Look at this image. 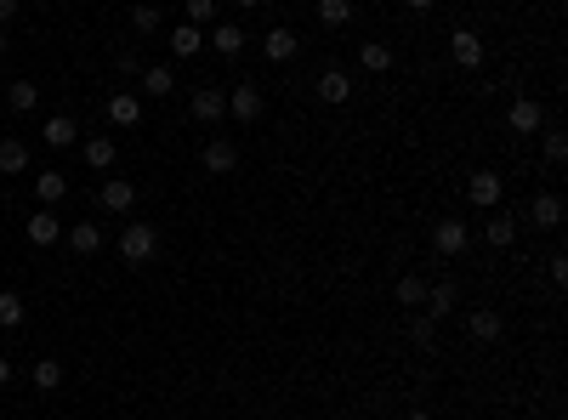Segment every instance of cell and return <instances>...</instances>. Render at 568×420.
Masks as SVG:
<instances>
[{
    "mask_svg": "<svg viewBox=\"0 0 568 420\" xmlns=\"http://www.w3.org/2000/svg\"><path fill=\"white\" fill-rule=\"evenodd\" d=\"M421 301H426V278L404 273V278H398V307H421Z\"/></svg>",
    "mask_w": 568,
    "mask_h": 420,
    "instance_id": "cell-31",
    "label": "cell"
},
{
    "mask_svg": "<svg viewBox=\"0 0 568 420\" xmlns=\"http://www.w3.org/2000/svg\"><path fill=\"white\" fill-rule=\"evenodd\" d=\"M568 160V136L563 131H546V165H563Z\"/></svg>",
    "mask_w": 568,
    "mask_h": 420,
    "instance_id": "cell-35",
    "label": "cell"
},
{
    "mask_svg": "<svg viewBox=\"0 0 568 420\" xmlns=\"http://www.w3.org/2000/svg\"><path fill=\"white\" fill-rule=\"evenodd\" d=\"M29 165H35V160H29V143L6 136V143H0V177H23Z\"/></svg>",
    "mask_w": 568,
    "mask_h": 420,
    "instance_id": "cell-16",
    "label": "cell"
},
{
    "mask_svg": "<svg viewBox=\"0 0 568 420\" xmlns=\"http://www.w3.org/2000/svg\"><path fill=\"white\" fill-rule=\"evenodd\" d=\"M136 80H143V91H148V97H171L177 74H171V63H143V74H136Z\"/></svg>",
    "mask_w": 568,
    "mask_h": 420,
    "instance_id": "cell-17",
    "label": "cell"
},
{
    "mask_svg": "<svg viewBox=\"0 0 568 420\" xmlns=\"http://www.w3.org/2000/svg\"><path fill=\"white\" fill-rule=\"evenodd\" d=\"M500 330H506V324H500L495 307H478V313L466 318V335H472V341H500Z\"/></svg>",
    "mask_w": 568,
    "mask_h": 420,
    "instance_id": "cell-20",
    "label": "cell"
},
{
    "mask_svg": "<svg viewBox=\"0 0 568 420\" xmlns=\"http://www.w3.org/2000/svg\"><path fill=\"white\" fill-rule=\"evenodd\" d=\"M318 97L325 103H352V74L347 69H325L318 74Z\"/></svg>",
    "mask_w": 568,
    "mask_h": 420,
    "instance_id": "cell-15",
    "label": "cell"
},
{
    "mask_svg": "<svg viewBox=\"0 0 568 420\" xmlns=\"http://www.w3.org/2000/svg\"><path fill=\"white\" fill-rule=\"evenodd\" d=\"M318 23H325V29H347L352 23V0H318Z\"/></svg>",
    "mask_w": 568,
    "mask_h": 420,
    "instance_id": "cell-28",
    "label": "cell"
},
{
    "mask_svg": "<svg viewBox=\"0 0 568 420\" xmlns=\"http://www.w3.org/2000/svg\"><path fill=\"white\" fill-rule=\"evenodd\" d=\"M35 6H52V0H35Z\"/></svg>",
    "mask_w": 568,
    "mask_h": 420,
    "instance_id": "cell-44",
    "label": "cell"
},
{
    "mask_svg": "<svg viewBox=\"0 0 568 420\" xmlns=\"http://www.w3.org/2000/svg\"><path fill=\"white\" fill-rule=\"evenodd\" d=\"M188 108H193V119H222V114H227V91H217V86H199Z\"/></svg>",
    "mask_w": 568,
    "mask_h": 420,
    "instance_id": "cell-13",
    "label": "cell"
},
{
    "mask_svg": "<svg viewBox=\"0 0 568 420\" xmlns=\"http://www.w3.org/2000/svg\"><path fill=\"white\" fill-rule=\"evenodd\" d=\"M63 239H69L74 256H97V251H103V227H97V222H74Z\"/></svg>",
    "mask_w": 568,
    "mask_h": 420,
    "instance_id": "cell-12",
    "label": "cell"
},
{
    "mask_svg": "<svg viewBox=\"0 0 568 420\" xmlns=\"http://www.w3.org/2000/svg\"><path fill=\"white\" fill-rule=\"evenodd\" d=\"M12 18H18V0H0V29H6Z\"/></svg>",
    "mask_w": 568,
    "mask_h": 420,
    "instance_id": "cell-38",
    "label": "cell"
},
{
    "mask_svg": "<svg viewBox=\"0 0 568 420\" xmlns=\"http://www.w3.org/2000/svg\"><path fill=\"white\" fill-rule=\"evenodd\" d=\"M455 301H460V284H455V278H438V284H426V318H449Z\"/></svg>",
    "mask_w": 568,
    "mask_h": 420,
    "instance_id": "cell-10",
    "label": "cell"
},
{
    "mask_svg": "<svg viewBox=\"0 0 568 420\" xmlns=\"http://www.w3.org/2000/svg\"><path fill=\"white\" fill-rule=\"evenodd\" d=\"M239 6H244V12H256V6H262V0H239Z\"/></svg>",
    "mask_w": 568,
    "mask_h": 420,
    "instance_id": "cell-43",
    "label": "cell"
},
{
    "mask_svg": "<svg viewBox=\"0 0 568 420\" xmlns=\"http://www.w3.org/2000/svg\"><path fill=\"white\" fill-rule=\"evenodd\" d=\"M358 69H364V74H387V69H392V45H387V40H364V45H358Z\"/></svg>",
    "mask_w": 568,
    "mask_h": 420,
    "instance_id": "cell-19",
    "label": "cell"
},
{
    "mask_svg": "<svg viewBox=\"0 0 568 420\" xmlns=\"http://www.w3.org/2000/svg\"><path fill=\"white\" fill-rule=\"evenodd\" d=\"M171 52L177 57H199V52H205V29H193V23L171 29Z\"/></svg>",
    "mask_w": 568,
    "mask_h": 420,
    "instance_id": "cell-25",
    "label": "cell"
},
{
    "mask_svg": "<svg viewBox=\"0 0 568 420\" xmlns=\"http://www.w3.org/2000/svg\"><path fill=\"white\" fill-rule=\"evenodd\" d=\"M409 341H416L421 352H432V341H438V318H426V313H421V318H409Z\"/></svg>",
    "mask_w": 568,
    "mask_h": 420,
    "instance_id": "cell-33",
    "label": "cell"
},
{
    "mask_svg": "<svg viewBox=\"0 0 568 420\" xmlns=\"http://www.w3.org/2000/svg\"><path fill=\"white\" fill-rule=\"evenodd\" d=\"M80 153H86V165H91V170H109V165L119 160V153H114V143H109V136H91V143H86Z\"/></svg>",
    "mask_w": 568,
    "mask_h": 420,
    "instance_id": "cell-27",
    "label": "cell"
},
{
    "mask_svg": "<svg viewBox=\"0 0 568 420\" xmlns=\"http://www.w3.org/2000/svg\"><path fill=\"white\" fill-rule=\"evenodd\" d=\"M551 278H557V284H568V256H563V251L551 256Z\"/></svg>",
    "mask_w": 568,
    "mask_h": 420,
    "instance_id": "cell-37",
    "label": "cell"
},
{
    "mask_svg": "<svg viewBox=\"0 0 568 420\" xmlns=\"http://www.w3.org/2000/svg\"><path fill=\"white\" fill-rule=\"evenodd\" d=\"M529 222H534V227H557V222H563V199H557V194H534Z\"/></svg>",
    "mask_w": 568,
    "mask_h": 420,
    "instance_id": "cell-21",
    "label": "cell"
},
{
    "mask_svg": "<svg viewBox=\"0 0 568 420\" xmlns=\"http://www.w3.org/2000/svg\"><path fill=\"white\" fill-rule=\"evenodd\" d=\"M449 52H455L460 69H483V40H478V29H455V35H449Z\"/></svg>",
    "mask_w": 568,
    "mask_h": 420,
    "instance_id": "cell-8",
    "label": "cell"
},
{
    "mask_svg": "<svg viewBox=\"0 0 568 420\" xmlns=\"http://www.w3.org/2000/svg\"><path fill=\"white\" fill-rule=\"evenodd\" d=\"M119 74H143V57H136V52H119Z\"/></svg>",
    "mask_w": 568,
    "mask_h": 420,
    "instance_id": "cell-36",
    "label": "cell"
},
{
    "mask_svg": "<svg viewBox=\"0 0 568 420\" xmlns=\"http://www.w3.org/2000/svg\"><path fill=\"white\" fill-rule=\"evenodd\" d=\"M506 126H512V136H534L546 126V108L534 103V97H517L512 108H506Z\"/></svg>",
    "mask_w": 568,
    "mask_h": 420,
    "instance_id": "cell-4",
    "label": "cell"
},
{
    "mask_svg": "<svg viewBox=\"0 0 568 420\" xmlns=\"http://www.w3.org/2000/svg\"><path fill=\"white\" fill-rule=\"evenodd\" d=\"M119 256H126V268H148V261L160 256V227L126 222V227H119Z\"/></svg>",
    "mask_w": 568,
    "mask_h": 420,
    "instance_id": "cell-1",
    "label": "cell"
},
{
    "mask_svg": "<svg viewBox=\"0 0 568 420\" xmlns=\"http://www.w3.org/2000/svg\"><path fill=\"white\" fill-rule=\"evenodd\" d=\"M296 52H301L296 29H268V35H262V57H268V63H290Z\"/></svg>",
    "mask_w": 568,
    "mask_h": 420,
    "instance_id": "cell-7",
    "label": "cell"
},
{
    "mask_svg": "<svg viewBox=\"0 0 568 420\" xmlns=\"http://www.w3.org/2000/svg\"><path fill=\"white\" fill-rule=\"evenodd\" d=\"M23 233H29V244H35V251H52V244L63 239V222H57V210H45V205H40V210L23 222Z\"/></svg>",
    "mask_w": 568,
    "mask_h": 420,
    "instance_id": "cell-5",
    "label": "cell"
},
{
    "mask_svg": "<svg viewBox=\"0 0 568 420\" xmlns=\"http://www.w3.org/2000/svg\"><path fill=\"white\" fill-rule=\"evenodd\" d=\"M35 199L45 210L63 205V199H69V177H63V170H40V177H35Z\"/></svg>",
    "mask_w": 568,
    "mask_h": 420,
    "instance_id": "cell-11",
    "label": "cell"
},
{
    "mask_svg": "<svg viewBox=\"0 0 568 420\" xmlns=\"http://www.w3.org/2000/svg\"><path fill=\"white\" fill-rule=\"evenodd\" d=\"M23 313H29V307H23V295H18V290H0V330H18Z\"/></svg>",
    "mask_w": 568,
    "mask_h": 420,
    "instance_id": "cell-29",
    "label": "cell"
},
{
    "mask_svg": "<svg viewBox=\"0 0 568 420\" xmlns=\"http://www.w3.org/2000/svg\"><path fill=\"white\" fill-rule=\"evenodd\" d=\"M109 119H114V126H143V103H136L131 97V91H114V97H109Z\"/></svg>",
    "mask_w": 568,
    "mask_h": 420,
    "instance_id": "cell-18",
    "label": "cell"
},
{
    "mask_svg": "<svg viewBox=\"0 0 568 420\" xmlns=\"http://www.w3.org/2000/svg\"><path fill=\"white\" fill-rule=\"evenodd\" d=\"M97 199H103V210H119V216H126V210L136 205V188H131L126 177H109V182H103V194H97Z\"/></svg>",
    "mask_w": 568,
    "mask_h": 420,
    "instance_id": "cell-14",
    "label": "cell"
},
{
    "mask_svg": "<svg viewBox=\"0 0 568 420\" xmlns=\"http://www.w3.org/2000/svg\"><path fill=\"white\" fill-rule=\"evenodd\" d=\"M404 6H409V12H426V6H432V0H404Z\"/></svg>",
    "mask_w": 568,
    "mask_h": 420,
    "instance_id": "cell-41",
    "label": "cell"
},
{
    "mask_svg": "<svg viewBox=\"0 0 568 420\" xmlns=\"http://www.w3.org/2000/svg\"><path fill=\"white\" fill-rule=\"evenodd\" d=\"M404 420H438V415H432V409H409Z\"/></svg>",
    "mask_w": 568,
    "mask_h": 420,
    "instance_id": "cell-39",
    "label": "cell"
},
{
    "mask_svg": "<svg viewBox=\"0 0 568 420\" xmlns=\"http://www.w3.org/2000/svg\"><path fill=\"white\" fill-rule=\"evenodd\" d=\"M262 108H268V97H262V86H256V80H239L234 91H227V114L244 119V126H256V119H262Z\"/></svg>",
    "mask_w": 568,
    "mask_h": 420,
    "instance_id": "cell-3",
    "label": "cell"
},
{
    "mask_svg": "<svg viewBox=\"0 0 568 420\" xmlns=\"http://www.w3.org/2000/svg\"><path fill=\"white\" fill-rule=\"evenodd\" d=\"M188 23H193V29L217 23V0H188Z\"/></svg>",
    "mask_w": 568,
    "mask_h": 420,
    "instance_id": "cell-34",
    "label": "cell"
},
{
    "mask_svg": "<svg viewBox=\"0 0 568 420\" xmlns=\"http://www.w3.org/2000/svg\"><path fill=\"white\" fill-rule=\"evenodd\" d=\"M12 381V364H6V358H0V386H6Z\"/></svg>",
    "mask_w": 568,
    "mask_h": 420,
    "instance_id": "cell-42",
    "label": "cell"
},
{
    "mask_svg": "<svg viewBox=\"0 0 568 420\" xmlns=\"http://www.w3.org/2000/svg\"><path fill=\"white\" fill-rule=\"evenodd\" d=\"M210 45H217L222 57H239V52H244V29H234V23H217V29H210Z\"/></svg>",
    "mask_w": 568,
    "mask_h": 420,
    "instance_id": "cell-26",
    "label": "cell"
},
{
    "mask_svg": "<svg viewBox=\"0 0 568 420\" xmlns=\"http://www.w3.org/2000/svg\"><path fill=\"white\" fill-rule=\"evenodd\" d=\"M160 23H165L160 6H148V0H143V6H131V29H136V35H160Z\"/></svg>",
    "mask_w": 568,
    "mask_h": 420,
    "instance_id": "cell-30",
    "label": "cell"
},
{
    "mask_svg": "<svg viewBox=\"0 0 568 420\" xmlns=\"http://www.w3.org/2000/svg\"><path fill=\"white\" fill-rule=\"evenodd\" d=\"M12 52V35H6V29H0V57H6Z\"/></svg>",
    "mask_w": 568,
    "mask_h": 420,
    "instance_id": "cell-40",
    "label": "cell"
},
{
    "mask_svg": "<svg viewBox=\"0 0 568 420\" xmlns=\"http://www.w3.org/2000/svg\"><path fill=\"white\" fill-rule=\"evenodd\" d=\"M35 386H40V392H57V386H63V364H57V358H40V364H35Z\"/></svg>",
    "mask_w": 568,
    "mask_h": 420,
    "instance_id": "cell-32",
    "label": "cell"
},
{
    "mask_svg": "<svg viewBox=\"0 0 568 420\" xmlns=\"http://www.w3.org/2000/svg\"><path fill=\"white\" fill-rule=\"evenodd\" d=\"M466 239H472V233H466L460 216H443V222L432 227V251L438 256H460V251H466Z\"/></svg>",
    "mask_w": 568,
    "mask_h": 420,
    "instance_id": "cell-6",
    "label": "cell"
},
{
    "mask_svg": "<svg viewBox=\"0 0 568 420\" xmlns=\"http://www.w3.org/2000/svg\"><path fill=\"white\" fill-rule=\"evenodd\" d=\"M35 103H40V86H35V80H23V74H18V80L6 86V108H12V114H29Z\"/></svg>",
    "mask_w": 568,
    "mask_h": 420,
    "instance_id": "cell-23",
    "label": "cell"
},
{
    "mask_svg": "<svg viewBox=\"0 0 568 420\" xmlns=\"http://www.w3.org/2000/svg\"><path fill=\"white\" fill-rule=\"evenodd\" d=\"M483 239L495 244V251H506V244L517 239V222H512L506 210H489V222H483Z\"/></svg>",
    "mask_w": 568,
    "mask_h": 420,
    "instance_id": "cell-22",
    "label": "cell"
},
{
    "mask_svg": "<svg viewBox=\"0 0 568 420\" xmlns=\"http://www.w3.org/2000/svg\"><path fill=\"white\" fill-rule=\"evenodd\" d=\"M40 136H45L52 148H74V143H80V119H74V114H52V119L40 126Z\"/></svg>",
    "mask_w": 568,
    "mask_h": 420,
    "instance_id": "cell-9",
    "label": "cell"
},
{
    "mask_svg": "<svg viewBox=\"0 0 568 420\" xmlns=\"http://www.w3.org/2000/svg\"><path fill=\"white\" fill-rule=\"evenodd\" d=\"M234 165H239V148H234V143H222V136H217V143L205 148V170H210V177H227Z\"/></svg>",
    "mask_w": 568,
    "mask_h": 420,
    "instance_id": "cell-24",
    "label": "cell"
},
{
    "mask_svg": "<svg viewBox=\"0 0 568 420\" xmlns=\"http://www.w3.org/2000/svg\"><path fill=\"white\" fill-rule=\"evenodd\" d=\"M466 199H472V210H500V199H506V177L500 170H472V182H466Z\"/></svg>",
    "mask_w": 568,
    "mask_h": 420,
    "instance_id": "cell-2",
    "label": "cell"
}]
</instances>
